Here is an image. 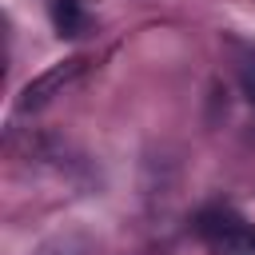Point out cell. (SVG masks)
Returning <instances> with one entry per match:
<instances>
[{
  "label": "cell",
  "mask_w": 255,
  "mask_h": 255,
  "mask_svg": "<svg viewBox=\"0 0 255 255\" xmlns=\"http://www.w3.org/2000/svg\"><path fill=\"white\" fill-rule=\"evenodd\" d=\"M84 72V60L80 56H72V60H60V64H52L48 72H40V76H32L24 88H20V112H36V108H44L52 96H60L76 76Z\"/></svg>",
  "instance_id": "6da1fadb"
},
{
  "label": "cell",
  "mask_w": 255,
  "mask_h": 255,
  "mask_svg": "<svg viewBox=\"0 0 255 255\" xmlns=\"http://www.w3.org/2000/svg\"><path fill=\"white\" fill-rule=\"evenodd\" d=\"M207 247L211 255H255V227L231 215L215 235H207Z\"/></svg>",
  "instance_id": "7a4b0ae2"
},
{
  "label": "cell",
  "mask_w": 255,
  "mask_h": 255,
  "mask_svg": "<svg viewBox=\"0 0 255 255\" xmlns=\"http://www.w3.org/2000/svg\"><path fill=\"white\" fill-rule=\"evenodd\" d=\"M239 88H243L247 104H255V56H247V60L239 64Z\"/></svg>",
  "instance_id": "277c9868"
},
{
  "label": "cell",
  "mask_w": 255,
  "mask_h": 255,
  "mask_svg": "<svg viewBox=\"0 0 255 255\" xmlns=\"http://www.w3.org/2000/svg\"><path fill=\"white\" fill-rule=\"evenodd\" d=\"M52 20L60 36H80L88 28V0H52Z\"/></svg>",
  "instance_id": "3957f363"
}]
</instances>
